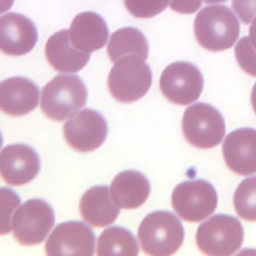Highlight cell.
Segmentation results:
<instances>
[{
	"label": "cell",
	"instance_id": "6da1fadb",
	"mask_svg": "<svg viewBox=\"0 0 256 256\" xmlns=\"http://www.w3.org/2000/svg\"><path fill=\"white\" fill-rule=\"evenodd\" d=\"M240 32L238 18L226 6L204 7L194 19L196 40L202 48L210 52L230 48L238 41Z\"/></svg>",
	"mask_w": 256,
	"mask_h": 256
},
{
	"label": "cell",
	"instance_id": "7a4b0ae2",
	"mask_svg": "<svg viewBox=\"0 0 256 256\" xmlns=\"http://www.w3.org/2000/svg\"><path fill=\"white\" fill-rule=\"evenodd\" d=\"M184 236L182 223L173 212L166 210L148 214L138 232L144 252L155 256L174 254L182 246Z\"/></svg>",
	"mask_w": 256,
	"mask_h": 256
},
{
	"label": "cell",
	"instance_id": "3957f363",
	"mask_svg": "<svg viewBox=\"0 0 256 256\" xmlns=\"http://www.w3.org/2000/svg\"><path fill=\"white\" fill-rule=\"evenodd\" d=\"M88 89L83 80L74 74H59L42 91L41 110L52 120H65L86 104Z\"/></svg>",
	"mask_w": 256,
	"mask_h": 256
},
{
	"label": "cell",
	"instance_id": "277c9868",
	"mask_svg": "<svg viewBox=\"0 0 256 256\" xmlns=\"http://www.w3.org/2000/svg\"><path fill=\"white\" fill-rule=\"evenodd\" d=\"M152 82L150 67L138 55H126L114 66L108 78L110 95L121 103H132L144 96Z\"/></svg>",
	"mask_w": 256,
	"mask_h": 256
},
{
	"label": "cell",
	"instance_id": "5b68a950",
	"mask_svg": "<svg viewBox=\"0 0 256 256\" xmlns=\"http://www.w3.org/2000/svg\"><path fill=\"white\" fill-rule=\"evenodd\" d=\"M244 236V229L238 218L218 214L199 226L196 244L204 254L232 256L240 248Z\"/></svg>",
	"mask_w": 256,
	"mask_h": 256
},
{
	"label": "cell",
	"instance_id": "8992f818",
	"mask_svg": "<svg viewBox=\"0 0 256 256\" xmlns=\"http://www.w3.org/2000/svg\"><path fill=\"white\" fill-rule=\"evenodd\" d=\"M182 130L187 142L200 149L220 144L226 134V124L221 113L210 104L196 103L186 109Z\"/></svg>",
	"mask_w": 256,
	"mask_h": 256
},
{
	"label": "cell",
	"instance_id": "52a82bcc",
	"mask_svg": "<svg viewBox=\"0 0 256 256\" xmlns=\"http://www.w3.org/2000/svg\"><path fill=\"white\" fill-rule=\"evenodd\" d=\"M54 222V212L48 203L42 199H30L14 212L12 228L18 242L34 246L46 240Z\"/></svg>",
	"mask_w": 256,
	"mask_h": 256
},
{
	"label": "cell",
	"instance_id": "ba28073f",
	"mask_svg": "<svg viewBox=\"0 0 256 256\" xmlns=\"http://www.w3.org/2000/svg\"><path fill=\"white\" fill-rule=\"evenodd\" d=\"M172 203L182 220L196 222L208 218L216 210L218 196L214 187L208 181H186L175 187Z\"/></svg>",
	"mask_w": 256,
	"mask_h": 256
},
{
	"label": "cell",
	"instance_id": "9c48e42d",
	"mask_svg": "<svg viewBox=\"0 0 256 256\" xmlns=\"http://www.w3.org/2000/svg\"><path fill=\"white\" fill-rule=\"evenodd\" d=\"M160 86L163 96L170 102L187 106L200 97L204 88L203 76L191 62L178 61L164 68Z\"/></svg>",
	"mask_w": 256,
	"mask_h": 256
},
{
	"label": "cell",
	"instance_id": "30bf717a",
	"mask_svg": "<svg viewBox=\"0 0 256 256\" xmlns=\"http://www.w3.org/2000/svg\"><path fill=\"white\" fill-rule=\"evenodd\" d=\"M108 136L107 121L98 112L86 108L72 116L64 126V136L68 144L78 152L98 149Z\"/></svg>",
	"mask_w": 256,
	"mask_h": 256
},
{
	"label": "cell",
	"instance_id": "8fae6325",
	"mask_svg": "<svg viewBox=\"0 0 256 256\" xmlns=\"http://www.w3.org/2000/svg\"><path fill=\"white\" fill-rule=\"evenodd\" d=\"M95 245L96 236L89 226L82 222H66L58 224L49 236L46 254L92 256Z\"/></svg>",
	"mask_w": 256,
	"mask_h": 256
},
{
	"label": "cell",
	"instance_id": "7c38bea8",
	"mask_svg": "<svg viewBox=\"0 0 256 256\" xmlns=\"http://www.w3.org/2000/svg\"><path fill=\"white\" fill-rule=\"evenodd\" d=\"M41 162L38 154L28 145L16 144L5 146L0 154V173L11 186H23L38 174Z\"/></svg>",
	"mask_w": 256,
	"mask_h": 256
},
{
	"label": "cell",
	"instance_id": "4fadbf2b",
	"mask_svg": "<svg viewBox=\"0 0 256 256\" xmlns=\"http://www.w3.org/2000/svg\"><path fill=\"white\" fill-rule=\"evenodd\" d=\"M38 40L34 22L18 13L0 18V48L8 56H23L30 53Z\"/></svg>",
	"mask_w": 256,
	"mask_h": 256
},
{
	"label": "cell",
	"instance_id": "5bb4252c",
	"mask_svg": "<svg viewBox=\"0 0 256 256\" xmlns=\"http://www.w3.org/2000/svg\"><path fill=\"white\" fill-rule=\"evenodd\" d=\"M228 167L241 176L256 173V130L242 128L230 132L222 144Z\"/></svg>",
	"mask_w": 256,
	"mask_h": 256
},
{
	"label": "cell",
	"instance_id": "9a60e30c",
	"mask_svg": "<svg viewBox=\"0 0 256 256\" xmlns=\"http://www.w3.org/2000/svg\"><path fill=\"white\" fill-rule=\"evenodd\" d=\"M38 86L26 78H10L0 85V109L6 114H28L38 106Z\"/></svg>",
	"mask_w": 256,
	"mask_h": 256
},
{
	"label": "cell",
	"instance_id": "2e32d148",
	"mask_svg": "<svg viewBox=\"0 0 256 256\" xmlns=\"http://www.w3.org/2000/svg\"><path fill=\"white\" fill-rule=\"evenodd\" d=\"M108 35L106 20L92 12L76 16L70 28V38L73 46L78 50L88 54L104 48Z\"/></svg>",
	"mask_w": 256,
	"mask_h": 256
},
{
	"label": "cell",
	"instance_id": "e0dca14e",
	"mask_svg": "<svg viewBox=\"0 0 256 256\" xmlns=\"http://www.w3.org/2000/svg\"><path fill=\"white\" fill-rule=\"evenodd\" d=\"M46 56L52 68L59 72L74 73L83 70L90 54L78 50L70 38V30H62L52 35L46 44Z\"/></svg>",
	"mask_w": 256,
	"mask_h": 256
},
{
	"label": "cell",
	"instance_id": "ac0fdd59",
	"mask_svg": "<svg viewBox=\"0 0 256 256\" xmlns=\"http://www.w3.org/2000/svg\"><path fill=\"white\" fill-rule=\"evenodd\" d=\"M150 184L146 176L137 170L118 174L110 184V194L118 206L131 210L140 208L148 200Z\"/></svg>",
	"mask_w": 256,
	"mask_h": 256
},
{
	"label": "cell",
	"instance_id": "d6986e66",
	"mask_svg": "<svg viewBox=\"0 0 256 256\" xmlns=\"http://www.w3.org/2000/svg\"><path fill=\"white\" fill-rule=\"evenodd\" d=\"M119 208L114 204L110 190L106 186H96L89 188L80 202L82 218L94 227H106L114 222L119 216Z\"/></svg>",
	"mask_w": 256,
	"mask_h": 256
},
{
	"label": "cell",
	"instance_id": "ffe728a7",
	"mask_svg": "<svg viewBox=\"0 0 256 256\" xmlns=\"http://www.w3.org/2000/svg\"><path fill=\"white\" fill-rule=\"evenodd\" d=\"M108 54L112 62L126 55H138L146 60L149 44L143 32L134 28H124L114 32L108 44Z\"/></svg>",
	"mask_w": 256,
	"mask_h": 256
},
{
	"label": "cell",
	"instance_id": "44dd1931",
	"mask_svg": "<svg viewBox=\"0 0 256 256\" xmlns=\"http://www.w3.org/2000/svg\"><path fill=\"white\" fill-rule=\"evenodd\" d=\"M139 246L134 235L122 227L112 226L100 235L97 244V254L132 256L138 254Z\"/></svg>",
	"mask_w": 256,
	"mask_h": 256
},
{
	"label": "cell",
	"instance_id": "7402d4cb",
	"mask_svg": "<svg viewBox=\"0 0 256 256\" xmlns=\"http://www.w3.org/2000/svg\"><path fill=\"white\" fill-rule=\"evenodd\" d=\"M234 206L240 218L256 221V176L244 180L234 196Z\"/></svg>",
	"mask_w": 256,
	"mask_h": 256
},
{
	"label": "cell",
	"instance_id": "603a6c76",
	"mask_svg": "<svg viewBox=\"0 0 256 256\" xmlns=\"http://www.w3.org/2000/svg\"><path fill=\"white\" fill-rule=\"evenodd\" d=\"M128 12L137 18H151L162 12L170 0H124Z\"/></svg>",
	"mask_w": 256,
	"mask_h": 256
},
{
	"label": "cell",
	"instance_id": "cb8c5ba5",
	"mask_svg": "<svg viewBox=\"0 0 256 256\" xmlns=\"http://www.w3.org/2000/svg\"><path fill=\"white\" fill-rule=\"evenodd\" d=\"M236 62L242 71L256 77V49L253 47L248 36H244L235 46Z\"/></svg>",
	"mask_w": 256,
	"mask_h": 256
},
{
	"label": "cell",
	"instance_id": "d4e9b609",
	"mask_svg": "<svg viewBox=\"0 0 256 256\" xmlns=\"http://www.w3.org/2000/svg\"><path fill=\"white\" fill-rule=\"evenodd\" d=\"M1 205H2V229L1 234L10 233L12 229V215L16 208L20 204L19 196L10 188H1Z\"/></svg>",
	"mask_w": 256,
	"mask_h": 256
},
{
	"label": "cell",
	"instance_id": "484cf974",
	"mask_svg": "<svg viewBox=\"0 0 256 256\" xmlns=\"http://www.w3.org/2000/svg\"><path fill=\"white\" fill-rule=\"evenodd\" d=\"M232 7L245 24H248L256 18V0H232Z\"/></svg>",
	"mask_w": 256,
	"mask_h": 256
},
{
	"label": "cell",
	"instance_id": "4316f807",
	"mask_svg": "<svg viewBox=\"0 0 256 256\" xmlns=\"http://www.w3.org/2000/svg\"><path fill=\"white\" fill-rule=\"evenodd\" d=\"M202 5V0H170V8L181 14H193Z\"/></svg>",
	"mask_w": 256,
	"mask_h": 256
},
{
	"label": "cell",
	"instance_id": "83f0119b",
	"mask_svg": "<svg viewBox=\"0 0 256 256\" xmlns=\"http://www.w3.org/2000/svg\"><path fill=\"white\" fill-rule=\"evenodd\" d=\"M248 34H250L248 38H250V42H251L253 47L256 49V17L248 29Z\"/></svg>",
	"mask_w": 256,
	"mask_h": 256
},
{
	"label": "cell",
	"instance_id": "f1b7e54d",
	"mask_svg": "<svg viewBox=\"0 0 256 256\" xmlns=\"http://www.w3.org/2000/svg\"><path fill=\"white\" fill-rule=\"evenodd\" d=\"M251 102L252 106L253 108V110H254V113L256 114V83L254 84V86H253L252 88V90Z\"/></svg>",
	"mask_w": 256,
	"mask_h": 256
},
{
	"label": "cell",
	"instance_id": "f546056e",
	"mask_svg": "<svg viewBox=\"0 0 256 256\" xmlns=\"http://www.w3.org/2000/svg\"><path fill=\"white\" fill-rule=\"evenodd\" d=\"M206 4H220V2H226L227 0H203Z\"/></svg>",
	"mask_w": 256,
	"mask_h": 256
}]
</instances>
